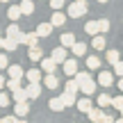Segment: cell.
Instances as JSON below:
<instances>
[{
	"instance_id": "obj_1",
	"label": "cell",
	"mask_w": 123,
	"mask_h": 123,
	"mask_svg": "<svg viewBox=\"0 0 123 123\" xmlns=\"http://www.w3.org/2000/svg\"><path fill=\"white\" fill-rule=\"evenodd\" d=\"M68 14L71 18H80V16H84L87 14V0H75L73 5H68Z\"/></svg>"
},
{
	"instance_id": "obj_2",
	"label": "cell",
	"mask_w": 123,
	"mask_h": 123,
	"mask_svg": "<svg viewBox=\"0 0 123 123\" xmlns=\"http://www.w3.org/2000/svg\"><path fill=\"white\" fill-rule=\"evenodd\" d=\"M39 39H41V37L37 34V32H27V34L23 32V34L18 37V43H25V46L32 48V46H39Z\"/></svg>"
},
{
	"instance_id": "obj_3",
	"label": "cell",
	"mask_w": 123,
	"mask_h": 123,
	"mask_svg": "<svg viewBox=\"0 0 123 123\" xmlns=\"http://www.w3.org/2000/svg\"><path fill=\"white\" fill-rule=\"evenodd\" d=\"M50 57H53L55 62H57V64H64V62L68 59V50H66L64 46H57V48L53 50V55H50Z\"/></svg>"
},
{
	"instance_id": "obj_4",
	"label": "cell",
	"mask_w": 123,
	"mask_h": 123,
	"mask_svg": "<svg viewBox=\"0 0 123 123\" xmlns=\"http://www.w3.org/2000/svg\"><path fill=\"white\" fill-rule=\"evenodd\" d=\"M100 87H112V82H114V75L110 73V71H103V73H98V80H96Z\"/></svg>"
},
{
	"instance_id": "obj_5",
	"label": "cell",
	"mask_w": 123,
	"mask_h": 123,
	"mask_svg": "<svg viewBox=\"0 0 123 123\" xmlns=\"http://www.w3.org/2000/svg\"><path fill=\"white\" fill-rule=\"evenodd\" d=\"M64 73L71 75V78H75V75H78V59H66L64 62Z\"/></svg>"
},
{
	"instance_id": "obj_6",
	"label": "cell",
	"mask_w": 123,
	"mask_h": 123,
	"mask_svg": "<svg viewBox=\"0 0 123 123\" xmlns=\"http://www.w3.org/2000/svg\"><path fill=\"white\" fill-rule=\"evenodd\" d=\"M87 116H89V121H93V123H103V119H105V112H103V107H93Z\"/></svg>"
},
{
	"instance_id": "obj_7",
	"label": "cell",
	"mask_w": 123,
	"mask_h": 123,
	"mask_svg": "<svg viewBox=\"0 0 123 123\" xmlns=\"http://www.w3.org/2000/svg\"><path fill=\"white\" fill-rule=\"evenodd\" d=\"M43 84H46L48 89H57V87H59V78H57L55 73H46V75H43Z\"/></svg>"
},
{
	"instance_id": "obj_8",
	"label": "cell",
	"mask_w": 123,
	"mask_h": 123,
	"mask_svg": "<svg viewBox=\"0 0 123 123\" xmlns=\"http://www.w3.org/2000/svg\"><path fill=\"white\" fill-rule=\"evenodd\" d=\"M78 110H80V112H84V114H89V112L93 110V105H91V98H89V96L80 98V100H78Z\"/></svg>"
},
{
	"instance_id": "obj_9",
	"label": "cell",
	"mask_w": 123,
	"mask_h": 123,
	"mask_svg": "<svg viewBox=\"0 0 123 123\" xmlns=\"http://www.w3.org/2000/svg\"><path fill=\"white\" fill-rule=\"evenodd\" d=\"M27 59H32V62H41V59H43V50H41L39 46H32V48L27 50Z\"/></svg>"
},
{
	"instance_id": "obj_10",
	"label": "cell",
	"mask_w": 123,
	"mask_h": 123,
	"mask_svg": "<svg viewBox=\"0 0 123 123\" xmlns=\"http://www.w3.org/2000/svg\"><path fill=\"white\" fill-rule=\"evenodd\" d=\"M53 27H55L53 23H39L34 32H37V34H39V37H48L50 32H53Z\"/></svg>"
},
{
	"instance_id": "obj_11",
	"label": "cell",
	"mask_w": 123,
	"mask_h": 123,
	"mask_svg": "<svg viewBox=\"0 0 123 123\" xmlns=\"http://www.w3.org/2000/svg\"><path fill=\"white\" fill-rule=\"evenodd\" d=\"M55 66H57V62H55L53 57L41 59V71H43V73H55Z\"/></svg>"
},
{
	"instance_id": "obj_12",
	"label": "cell",
	"mask_w": 123,
	"mask_h": 123,
	"mask_svg": "<svg viewBox=\"0 0 123 123\" xmlns=\"http://www.w3.org/2000/svg\"><path fill=\"white\" fill-rule=\"evenodd\" d=\"M91 46H93V50H103L107 46V39L103 34H96V37H91Z\"/></svg>"
},
{
	"instance_id": "obj_13",
	"label": "cell",
	"mask_w": 123,
	"mask_h": 123,
	"mask_svg": "<svg viewBox=\"0 0 123 123\" xmlns=\"http://www.w3.org/2000/svg\"><path fill=\"white\" fill-rule=\"evenodd\" d=\"M48 107H50L53 112H62V110H64L66 105H64V100H62V96H55V98H50Z\"/></svg>"
},
{
	"instance_id": "obj_14",
	"label": "cell",
	"mask_w": 123,
	"mask_h": 123,
	"mask_svg": "<svg viewBox=\"0 0 123 123\" xmlns=\"http://www.w3.org/2000/svg\"><path fill=\"white\" fill-rule=\"evenodd\" d=\"M84 32H87V34H91V37L100 34V25H98V21H89L87 25H84Z\"/></svg>"
},
{
	"instance_id": "obj_15",
	"label": "cell",
	"mask_w": 123,
	"mask_h": 123,
	"mask_svg": "<svg viewBox=\"0 0 123 123\" xmlns=\"http://www.w3.org/2000/svg\"><path fill=\"white\" fill-rule=\"evenodd\" d=\"M7 73H9V78H16V80H21L23 75H25V73H23V66H18V64H12L7 68Z\"/></svg>"
},
{
	"instance_id": "obj_16",
	"label": "cell",
	"mask_w": 123,
	"mask_h": 123,
	"mask_svg": "<svg viewBox=\"0 0 123 123\" xmlns=\"http://www.w3.org/2000/svg\"><path fill=\"white\" fill-rule=\"evenodd\" d=\"M66 18H68V14L55 12V14H53V18H50V23H53L55 27H59V25H64V23H66Z\"/></svg>"
},
{
	"instance_id": "obj_17",
	"label": "cell",
	"mask_w": 123,
	"mask_h": 123,
	"mask_svg": "<svg viewBox=\"0 0 123 123\" xmlns=\"http://www.w3.org/2000/svg\"><path fill=\"white\" fill-rule=\"evenodd\" d=\"M12 98L16 103H27L30 96H27V89H16V91H12Z\"/></svg>"
},
{
	"instance_id": "obj_18",
	"label": "cell",
	"mask_w": 123,
	"mask_h": 123,
	"mask_svg": "<svg viewBox=\"0 0 123 123\" xmlns=\"http://www.w3.org/2000/svg\"><path fill=\"white\" fill-rule=\"evenodd\" d=\"M59 41H62V46H64V48H73V46H75V37L71 34V32L62 34V37H59Z\"/></svg>"
},
{
	"instance_id": "obj_19",
	"label": "cell",
	"mask_w": 123,
	"mask_h": 123,
	"mask_svg": "<svg viewBox=\"0 0 123 123\" xmlns=\"http://www.w3.org/2000/svg\"><path fill=\"white\" fill-rule=\"evenodd\" d=\"M64 91H71V93H78L80 91V82L75 78H71V80H66V84H64Z\"/></svg>"
},
{
	"instance_id": "obj_20",
	"label": "cell",
	"mask_w": 123,
	"mask_h": 123,
	"mask_svg": "<svg viewBox=\"0 0 123 123\" xmlns=\"http://www.w3.org/2000/svg\"><path fill=\"white\" fill-rule=\"evenodd\" d=\"M71 53H73L75 57H82V55L87 53V43H82V41H75V46L71 48Z\"/></svg>"
},
{
	"instance_id": "obj_21",
	"label": "cell",
	"mask_w": 123,
	"mask_h": 123,
	"mask_svg": "<svg viewBox=\"0 0 123 123\" xmlns=\"http://www.w3.org/2000/svg\"><path fill=\"white\" fill-rule=\"evenodd\" d=\"M25 78H27V82H39L41 80V71L39 68H30V71H25Z\"/></svg>"
},
{
	"instance_id": "obj_22",
	"label": "cell",
	"mask_w": 123,
	"mask_h": 123,
	"mask_svg": "<svg viewBox=\"0 0 123 123\" xmlns=\"http://www.w3.org/2000/svg\"><path fill=\"white\" fill-rule=\"evenodd\" d=\"M62 100H64V105H66V107L78 105V100H75V93H71V91H64V93H62Z\"/></svg>"
},
{
	"instance_id": "obj_23",
	"label": "cell",
	"mask_w": 123,
	"mask_h": 123,
	"mask_svg": "<svg viewBox=\"0 0 123 123\" xmlns=\"http://www.w3.org/2000/svg\"><path fill=\"white\" fill-rule=\"evenodd\" d=\"M27 96H30V98H39V96H41L39 82H30V87H27Z\"/></svg>"
},
{
	"instance_id": "obj_24",
	"label": "cell",
	"mask_w": 123,
	"mask_h": 123,
	"mask_svg": "<svg viewBox=\"0 0 123 123\" xmlns=\"http://www.w3.org/2000/svg\"><path fill=\"white\" fill-rule=\"evenodd\" d=\"M80 91H82L84 96H93V93H96V82H93V80H89L87 84H82V89H80Z\"/></svg>"
},
{
	"instance_id": "obj_25",
	"label": "cell",
	"mask_w": 123,
	"mask_h": 123,
	"mask_svg": "<svg viewBox=\"0 0 123 123\" xmlns=\"http://www.w3.org/2000/svg\"><path fill=\"white\" fill-rule=\"evenodd\" d=\"M9 18H12V21H18V18L23 16V9H21V5H14V7H9Z\"/></svg>"
},
{
	"instance_id": "obj_26",
	"label": "cell",
	"mask_w": 123,
	"mask_h": 123,
	"mask_svg": "<svg viewBox=\"0 0 123 123\" xmlns=\"http://www.w3.org/2000/svg\"><path fill=\"white\" fill-rule=\"evenodd\" d=\"M21 34H23V32H21V27H18L16 23H12V25L7 27V37H9V39H18Z\"/></svg>"
},
{
	"instance_id": "obj_27",
	"label": "cell",
	"mask_w": 123,
	"mask_h": 123,
	"mask_svg": "<svg viewBox=\"0 0 123 123\" xmlns=\"http://www.w3.org/2000/svg\"><path fill=\"white\" fill-rule=\"evenodd\" d=\"M27 112H30V105L27 103H16V107H14V114L16 116H25Z\"/></svg>"
},
{
	"instance_id": "obj_28",
	"label": "cell",
	"mask_w": 123,
	"mask_h": 123,
	"mask_svg": "<svg viewBox=\"0 0 123 123\" xmlns=\"http://www.w3.org/2000/svg\"><path fill=\"white\" fill-rule=\"evenodd\" d=\"M21 9H23L25 16H30V14L34 12V0H23V2H21Z\"/></svg>"
},
{
	"instance_id": "obj_29",
	"label": "cell",
	"mask_w": 123,
	"mask_h": 123,
	"mask_svg": "<svg viewBox=\"0 0 123 123\" xmlns=\"http://www.w3.org/2000/svg\"><path fill=\"white\" fill-rule=\"evenodd\" d=\"M87 66H89V68H100V57H98V55H89V57H87Z\"/></svg>"
},
{
	"instance_id": "obj_30",
	"label": "cell",
	"mask_w": 123,
	"mask_h": 123,
	"mask_svg": "<svg viewBox=\"0 0 123 123\" xmlns=\"http://www.w3.org/2000/svg\"><path fill=\"white\" fill-rule=\"evenodd\" d=\"M75 80L80 82V89H82V84H87L89 80H91V75H89L87 71H78V75H75Z\"/></svg>"
},
{
	"instance_id": "obj_31",
	"label": "cell",
	"mask_w": 123,
	"mask_h": 123,
	"mask_svg": "<svg viewBox=\"0 0 123 123\" xmlns=\"http://www.w3.org/2000/svg\"><path fill=\"white\" fill-rule=\"evenodd\" d=\"M18 48V39H9V37H5V50L7 53H12V50Z\"/></svg>"
},
{
	"instance_id": "obj_32",
	"label": "cell",
	"mask_w": 123,
	"mask_h": 123,
	"mask_svg": "<svg viewBox=\"0 0 123 123\" xmlns=\"http://www.w3.org/2000/svg\"><path fill=\"white\" fill-rule=\"evenodd\" d=\"M105 59H107V62H110V64H112V66H114V64H116V62H119V59H121V55H119V50H107V55H105Z\"/></svg>"
},
{
	"instance_id": "obj_33",
	"label": "cell",
	"mask_w": 123,
	"mask_h": 123,
	"mask_svg": "<svg viewBox=\"0 0 123 123\" xmlns=\"http://www.w3.org/2000/svg\"><path fill=\"white\" fill-rule=\"evenodd\" d=\"M107 105H112V96L110 93H100L98 96V107H107Z\"/></svg>"
},
{
	"instance_id": "obj_34",
	"label": "cell",
	"mask_w": 123,
	"mask_h": 123,
	"mask_svg": "<svg viewBox=\"0 0 123 123\" xmlns=\"http://www.w3.org/2000/svg\"><path fill=\"white\" fill-rule=\"evenodd\" d=\"M7 89H9V91H16V89H21V80L9 78V80H7Z\"/></svg>"
},
{
	"instance_id": "obj_35",
	"label": "cell",
	"mask_w": 123,
	"mask_h": 123,
	"mask_svg": "<svg viewBox=\"0 0 123 123\" xmlns=\"http://www.w3.org/2000/svg\"><path fill=\"white\" fill-rule=\"evenodd\" d=\"M112 107H114V110H123V96H114L112 98Z\"/></svg>"
},
{
	"instance_id": "obj_36",
	"label": "cell",
	"mask_w": 123,
	"mask_h": 123,
	"mask_svg": "<svg viewBox=\"0 0 123 123\" xmlns=\"http://www.w3.org/2000/svg\"><path fill=\"white\" fill-rule=\"evenodd\" d=\"M64 5H66V0H50V7H53L55 12H62Z\"/></svg>"
},
{
	"instance_id": "obj_37",
	"label": "cell",
	"mask_w": 123,
	"mask_h": 123,
	"mask_svg": "<svg viewBox=\"0 0 123 123\" xmlns=\"http://www.w3.org/2000/svg\"><path fill=\"white\" fill-rule=\"evenodd\" d=\"M98 25H100V34L110 30V21H107V18H98Z\"/></svg>"
},
{
	"instance_id": "obj_38",
	"label": "cell",
	"mask_w": 123,
	"mask_h": 123,
	"mask_svg": "<svg viewBox=\"0 0 123 123\" xmlns=\"http://www.w3.org/2000/svg\"><path fill=\"white\" fill-rule=\"evenodd\" d=\"M9 100H12V98H9V93L0 91V107H7V105H9Z\"/></svg>"
},
{
	"instance_id": "obj_39",
	"label": "cell",
	"mask_w": 123,
	"mask_h": 123,
	"mask_svg": "<svg viewBox=\"0 0 123 123\" xmlns=\"http://www.w3.org/2000/svg\"><path fill=\"white\" fill-rule=\"evenodd\" d=\"M114 73L119 75V78H123V59H119V62L114 64Z\"/></svg>"
},
{
	"instance_id": "obj_40",
	"label": "cell",
	"mask_w": 123,
	"mask_h": 123,
	"mask_svg": "<svg viewBox=\"0 0 123 123\" xmlns=\"http://www.w3.org/2000/svg\"><path fill=\"white\" fill-rule=\"evenodd\" d=\"M0 68H9V59L5 53H0Z\"/></svg>"
},
{
	"instance_id": "obj_41",
	"label": "cell",
	"mask_w": 123,
	"mask_h": 123,
	"mask_svg": "<svg viewBox=\"0 0 123 123\" xmlns=\"http://www.w3.org/2000/svg\"><path fill=\"white\" fill-rule=\"evenodd\" d=\"M2 123H18V116H5Z\"/></svg>"
},
{
	"instance_id": "obj_42",
	"label": "cell",
	"mask_w": 123,
	"mask_h": 123,
	"mask_svg": "<svg viewBox=\"0 0 123 123\" xmlns=\"http://www.w3.org/2000/svg\"><path fill=\"white\" fill-rule=\"evenodd\" d=\"M103 123H116V119L112 114H105V119H103Z\"/></svg>"
},
{
	"instance_id": "obj_43",
	"label": "cell",
	"mask_w": 123,
	"mask_h": 123,
	"mask_svg": "<svg viewBox=\"0 0 123 123\" xmlns=\"http://www.w3.org/2000/svg\"><path fill=\"white\" fill-rule=\"evenodd\" d=\"M2 87H5V78L0 75V91H2Z\"/></svg>"
},
{
	"instance_id": "obj_44",
	"label": "cell",
	"mask_w": 123,
	"mask_h": 123,
	"mask_svg": "<svg viewBox=\"0 0 123 123\" xmlns=\"http://www.w3.org/2000/svg\"><path fill=\"white\" fill-rule=\"evenodd\" d=\"M119 89H121V91H123V78L119 80Z\"/></svg>"
},
{
	"instance_id": "obj_45",
	"label": "cell",
	"mask_w": 123,
	"mask_h": 123,
	"mask_svg": "<svg viewBox=\"0 0 123 123\" xmlns=\"http://www.w3.org/2000/svg\"><path fill=\"white\" fill-rule=\"evenodd\" d=\"M0 48H5V39H2V37H0Z\"/></svg>"
},
{
	"instance_id": "obj_46",
	"label": "cell",
	"mask_w": 123,
	"mask_h": 123,
	"mask_svg": "<svg viewBox=\"0 0 123 123\" xmlns=\"http://www.w3.org/2000/svg\"><path fill=\"white\" fill-rule=\"evenodd\" d=\"M116 123H123V116H121V119H116Z\"/></svg>"
},
{
	"instance_id": "obj_47",
	"label": "cell",
	"mask_w": 123,
	"mask_h": 123,
	"mask_svg": "<svg viewBox=\"0 0 123 123\" xmlns=\"http://www.w3.org/2000/svg\"><path fill=\"white\" fill-rule=\"evenodd\" d=\"M0 2H9V0H0Z\"/></svg>"
},
{
	"instance_id": "obj_48",
	"label": "cell",
	"mask_w": 123,
	"mask_h": 123,
	"mask_svg": "<svg viewBox=\"0 0 123 123\" xmlns=\"http://www.w3.org/2000/svg\"><path fill=\"white\" fill-rule=\"evenodd\" d=\"M98 2H107V0H98Z\"/></svg>"
},
{
	"instance_id": "obj_49",
	"label": "cell",
	"mask_w": 123,
	"mask_h": 123,
	"mask_svg": "<svg viewBox=\"0 0 123 123\" xmlns=\"http://www.w3.org/2000/svg\"><path fill=\"white\" fill-rule=\"evenodd\" d=\"M18 123H27V121H18Z\"/></svg>"
},
{
	"instance_id": "obj_50",
	"label": "cell",
	"mask_w": 123,
	"mask_h": 123,
	"mask_svg": "<svg viewBox=\"0 0 123 123\" xmlns=\"http://www.w3.org/2000/svg\"><path fill=\"white\" fill-rule=\"evenodd\" d=\"M121 116H123V110H121Z\"/></svg>"
}]
</instances>
